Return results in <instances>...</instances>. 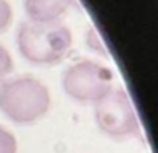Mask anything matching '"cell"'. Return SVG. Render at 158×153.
Wrapping results in <instances>:
<instances>
[{
	"instance_id": "obj_1",
	"label": "cell",
	"mask_w": 158,
	"mask_h": 153,
	"mask_svg": "<svg viewBox=\"0 0 158 153\" xmlns=\"http://www.w3.org/2000/svg\"><path fill=\"white\" fill-rule=\"evenodd\" d=\"M51 107L49 91L33 76H17L0 82V112L17 125L38 122Z\"/></svg>"
},
{
	"instance_id": "obj_2",
	"label": "cell",
	"mask_w": 158,
	"mask_h": 153,
	"mask_svg": "<svg viewBox=\"0 0 158 153\" xmlns=\"http://www.w3.org/2000/svg\"><path fill=\"white\" fill-rule=\"evenodd\" d=\"M20 54L31 64L53 66L61 63L73 46V33L61 22H23L17 31Z\"/></svg>"
},
{
	"instance_id": "obj_3",
	"label": "cell",
	"mask_w": 158,
	"mask_h": 153,
	"mask_svg": "<svg viewBox=\"0 0 158 153\" xmlns=\"http://www.w3.org/2000/svg\"><path fill=\"white\" fill-rule=\"evenodd\" d=\"M94 120L99 130L114 140L142 135L135 105L123 87H114L107 96L94 104Z\"/></svg>"
},
{
	"instance_id": "obj_4",
	"label": "cell",
	"mask_w": 158,
	"mask_h": 153,
	"mask_svg": "<svg viewBox=\"0 0 158 153\" xmlns=\"http://www.w3.org/2000/svg\"><path fill=\"white\" fill-rule=\"evenodd\" d=\"M63 91L79 104H96L114 89V74L107 66L81 59L66 68L61 77Z\"/></svg>"
},
{
	"instance_id": "obj_5",
	"label": "cell",
	"mask_w": 158,
	"mask_h": 153,
	"mask_svg": "<svg viewBox=\"0 0 158 153\" xmlns=\"http://www.w3.org/2000/svg\"><path fill=\"white\" fill-rule=\"evenodd\" d=\"M76 0H23L28 22L56 23L74 7Z\"/></svg>"
},
{
	"instance_id": "obj_6",
	"label": "cell",
	"mask_w": 158,
	"mask_h": 153,
	"mask_svg": "<svg viewBox=\"0 0 158 153\" xmlns=\"http://www.w3.org/2000/svg\"><path fill=\"white\" fill-rule=\"evenodd\" d=\"M18 143L12 132L0 125V153H17Z\"/></svg>"
},
{
	"instance_id": "obj_7",
	"label": "cell",
	"mask_w": 158,
	"mask_h": 153,
	"mask_svg": "<svg viewBox=\"0 0 158 153\" xmlns=\"http://www.w3.org/2000/svg\"><path fill=\"white\" fill-rule=\"evenodd\" d=\"M13 71V59L8 49L0 44V82H3L8 77V74Z\"/></svg>"
},
{
	"instance_id": "obj_8",
	"label": "cell",
	"mask_w": 158,
	"mask_h": 153,
	"mask_svg": "<svg viewBox=\"0 0 158 153\" xmlns=\"http://www.w3.org/2000/svg\"><path fill=\"white\" fill-rule=\"evenodd\" d=\"M13 20V10L7 0H0V33L5 31Z\"/></svg>"
},
{
	"instance_id": "obj_9",
	"label": "cell",
	"mask_w": 158,
	"mask_h": 153,
	"mask_svg": "<svg viewBox=\"0 0 158 153\" xmlns=\"http://www.w3.org/2000/svg\"><path fill=\"white\" fill-rule=\"evenodd\" d=\"M87 43H89V46H91L92 49L99 51V54H107L106 46L102 44V39H101V36H99V33H97L96 28H89V31H87Z\"/></svg>"
}]
</instances>
